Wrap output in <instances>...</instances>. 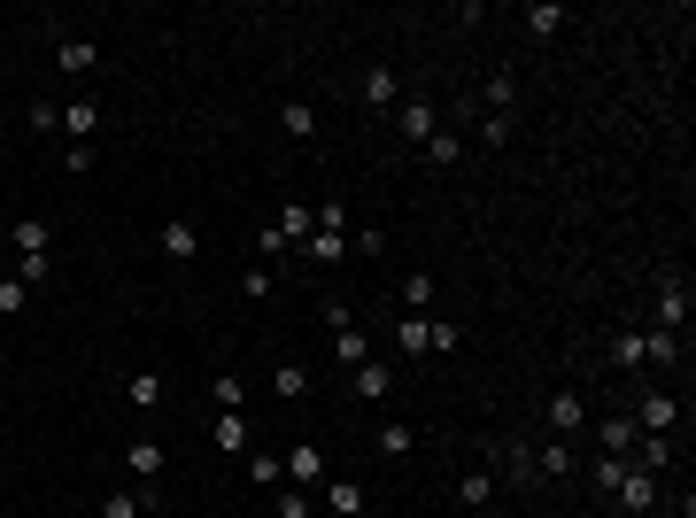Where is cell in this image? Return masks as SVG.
Listing matches in <instances>:
<instances>
[{"label":"cell","instance_id":"obj_4","mask_svg":"<svg viewBox=\"0 0 696 518\" xmlns=\"http://www.w3.org/2000/svg\"><path fill=\"white\" fill-rule=\"evenodd\" d=\"M348 379H356V395H364V403H387V395H395V364H387V356H364Z\"/></svg>","mask_w":696,"mask_h":518},{"label":"cell","instance_id":"obj_17","mask_svg":"<svg viewBox=\"0 0 696 518\" xmlns=\"http://www.w3.org/2000/svg\"><path fill=\"white\" fill-rule=\"evenodd\" d=\"M364 109H395V70H364Z\"/></svg>","mask_w":696,"mask_h":518},{"label":"cell","instance_id":"obj_18","mask_svg":"<svg viewBox=\"0 0 696 518\" xmlns=\"http://www.w3.org/2000/svg\"><path fill=\"white\" fill-rule=\"evenodd\" d=\"M217 449H225V457L248 449V418H240V410H217Z\"/></svg>","mask_w":696,"mask_h":518},{"label":"cell","instance_id":"obj_27","mask_svg":"<svg viewBox=\"0 0 696 518\" xmlns=\"http://www.w3.org/2000/svg\"><path fill=\"white\" fill-rule=\"evenodd\" d=\"M271 395H287V403H302V395H310V379H302V364H279V372H271Z\"/></svg>","mask_w":696,"mask_h":518},{"label":"cell","instance_id":"obj_22","mask_svg":"<svg viewBox=\"0 0 696 518\" xmlns=\"http://www.w3.org/2000/svg\"><path fill=\"white\" fill-rule=\"evenodd\" d=\"M209 403H217V410H248V387H240L232 372H217V379H209Z\"/></svg>","mask_w":696,"mask_h":518},{"label":"cell","instance_id":"obj_32","mask_svg":"<svg viewBox=\"0 0 696 518\" xmlns=\"http://www.w3.org/2000/svg\"><path fill=\"white\" fill-rule=\"evenodd\" d=\"M140 511H147V503H140V495H124V488L101 495V518H140Z\"/></svg>","mask_w":696,"mask_h":518},{"label":"cell","instance_id":"obj_3","mask_svg":"<svg viewBox=\"0 0 696 518\" xmlns=\"http://www.w3.org/2000/svg\"><path fill=\"white\" fill-rule=\"evenodd\" d=\"M8 248H16V256H55V225H47V217H16V225H8Z\"/></svg>","mask_w":696,"mask_h":518},{"label":"cell","instance_id":"obj_12","mask_svg":"<svg viewBox=\"0 0 696 518\" xmlns=\"http://www.w3.org/2000/svg\"><path fill=\"white\" fill-rule=\"evenodd\" d=\"M550 426L565 433V441H573V433L588 426V403H580V395H550Z\"/></svg>","mask_w":696,"mask_h":518},{"label":"cell","instance_id":"obj_1","mask_svg":"<svg viewBox=\"0 0 696 518\" xmlns=\"http://www.w3.org/2000/svg\"><path fill=\"white\" fill-rule=\"evenodd\" d=\"M464 333L457 325H441V317H418V310H403V325H395V348L403 356H449Z\"/></svg>","mask_w":696,"mask_h":518},{"label":"cell","instance_id":"obj_34","mask_svg":"<svg viewBox=\"0 0 696 518\" xmlns=\"http://www.w3.org/2000/svg\"><path fill=\"white\" fill-rule=\"evenodd\" d=\"M248 480H256V488H279V480H287V464H279V457H248Z\"/></svg>","mask_w":696,"mask_h":518},{"label":"cell","instance_id":"obj_13","mask_svg":"<svg viewBox=\"0 0 696 518\" xmlns=\"http://www.w3.org/2000/svg\"><path fill=\"white\" fill-rule=\"evenodd\" d=\"M124 403L155 410V403H163V372H132V379H124Z\"/></svg>","mask_w":696,"mask_h":518},{"label":"cell","instance_id":"obj_36","mask_svg":"<svg viewBox=\"0 0 696 518\" xmlns=\"http://www.w3.org/2000/svg\"><path fill=\"white\" fill-rule=\"evenodd\" d=\"M457 155H464V140H449V132H434V140H426V163H441V171H449Z\"/></svg>","mask_w":696,"mask_h":518},{"label":"cell","instance_id":"obj_24","mask_svg":"<svg viewBox=\"0 0 696 518\" xmlns=\"http://www.w3.org/2000/svg\"><path fill=\"white\" fill-rule=\"evenodd\" d=\"M511 101H519V78L495 70V78H488V116H511Z\"/></svg>","mask_w":696,"mask_h":518},{"label":"cell","instance_id":"obj_26","mask_svg":"<svg viewBox=\"0 0 696 518\" xmlns=\"http://www.w3.org/2000/svg\"><path fill=\"white\" fill-rule=\"evenodd\" d=\"M611 364H619V372H642V333H611Z\"/></svg>","mask_w":696,"mask_h":518},{"label":"cell","instance_id":"obj_20","mask_svg":"<svg viewBox=\"0 0 696 518\" xmlns=\"http://www.w3.org/2000/svg\"><path fill=\"white\" fill-rule=\"evenodd\" d=\"M279 124H287V140H310V132H318V109H310V101H287Z\"/></svg>","mask_w":696,"mask_h":518},{"label":"cell","instance_id":"obj_10","mask_svg":"<svg viewBox=\"0 0 696 518\" xmlns=\"http://www.w3.org/2000/svg\"><path fill=\"white\" fill-rule=\"evenodd\" d=\"M673 418H681V403H673V395H642V403H635V426L658 433V441L673 433Z\"/></svg>","mask_w":696,"mask_h":518},{"label":"cell","instance_id":"obj_21","mask_svg":"<svg viewBox=\"0 0 696 518\" xmlns=\"http://www.w3.org/2000/svg\"><path fill=\"white\" fill-rule=\"evenodd\" d=\"M124 464H132L140 480H155V472H163V441H132V449H124Z\"/></svg>","mask_w":696,"mask_h":518},{"label":"cell","instance_id":"obj_6","mask_svg":"<svg viewBox=\"0 0 696 518\" xmlns=\"http://www.w3.org/2000/svg\"><path fill=\"white\" fill-rule=\"evenodd\" d=\"M93 124H101V101H93V93H78V101H62V124H55V132H70V147H86Z\"/></svg>","mask_w":696,"mask_h":518},{"label":"cell","instance_id":"obj_2","mask_svg":"<svg viewBox=\"0 0 696 518\" xmlns=\"http://www.w3.org/2000/svg\"><path fill=\"white\" fill-rule=\"evenodd\" d=\"M658 325H666V333H681V325H689V279H681V271H666V279H658Z\"/></svg>","mask_w":696,"mask_h":518},{"label":"cell","instance_id":"obj_5","mask_svg":"<svg viewBox=\"0 0 696 518\" xmlns=\"http://www.w3.org/2000/svg\"><path fill=\"white\" fill-rule=\"evenodd\" d=\"M611 495H619V511H635V518L658 503V488H650V472H642V464H627V472L611 480Z\"/></svg>","mask_w":696,"mask_h":518},{"label":"cell","instance_id":"obj_19","mask_svg":"<svg viewBox=\"0 0 696 518\" xmlns=\"http://www.w3.org/2000/svg\"><path fill=\"white\" fill-rule=\"evenodd\" d=\"M395 124H403V140H434V109H426V101H403Z\"/></svg>","mask_w":696,"mask_h":518},{"label":"cell","instance_id":"obj_23","mask_svg":"<svg viewBox=\"0 0 696 518\" xmlns=\"http://www.w3.org/2000/svg\"><path fill=\"white\" fill-rule=\"evenodd\" d=\"M302 248H310V263H341L348 256V232H310Z\"/></svg>","mask_w":696,"mask_h":518},{"label":"cell","instance_id":"obj_15","mask_svg":"<svg viewBox=\"0 0 696 518\" xmlns=\"http://www.w3.org/2000/svg\"><path fill=\"white\" fill-rule=\"evenodd\" d=\"M163 256H202V232L186 225V217H171L163 225Z\"/></svg>","mask_w":696,"mask_h":518},{"label":"cell","instance_id":"obj_29","mask_svg":"<svg viewBox=\"0 0 696 518\" xmlns=\"http://www.w3.org/2000/svg\"><path fill=\"white\" fill-rule=\"evenodd\" d=\"M403 302L426 317V310H434V279H426V271H410V279H403Z\"/></svg>","mask_w":696,"mask_h":518},{"label":"cell","instance_id":"obj_31","mask_svg":"<svg viewBox=\"0 0 696 518\" xmlns=\"http://www.w3.org/2000/svg\"><path fill=\"white\" fill-rule=\"evenodd\" d=\"M31 310V287L24 279H0V317H24Z\"/></svg>","mask_w":696,"mask_h":518},{"label":"cell","instance_id":"obj_9","mask_svg":"<svg viewBox=\"0 0 696 518\" xmlns=\"http://www.w3.org/2000/svg\"><path fill=\"white\" fill-rule=\"evenodd\" d=\"M596 441H604V457H627V464H635L642 426H635V418H604V426H596Z\"/></svg>","mask_w":696,"mask_h":518},{"label":"cell","instance_id":"obj_7","mask_svg":"<svg viewBox=\"0 0 696 518\" xmlns=\"http://www.w3.org/2000/svg\"><path fill=\"white\" fill-rule=\"evenodd\" d=\"M279 464H287V480H294V488H325V449H318V441H302V449H287Z\"/></svg>","mask_w":696,"mask_h":518},{"label":"cell","instance_id":"obj_16","mask_svg":"<svg viewBox=\"0 0 696 518\" xmlns=\"http://www.w3.org/2000/svg\"><path fill=\"white\" fill-rule=\"evenodd\" d=\"M642 364H681V333H666V325L642 333Z\"/></svg>","mask_w":696,"mask_h":518},{"label":"cell","instance_id":"obj_37","mask_svg":"<svg viewBox=\"0 0 696 518\" xmlns=\"http://www.w3.org/2000/svg\"><path fill=\"white\" fill-rule=\"evenodd\" d=\"M271 518H310V488H287L279 503H271Z\"/></svg>","mask_w":696,"mask_h":518},{"label":"cell","instance_id":"obj_8","mask_svg":"<svg viewBox=\"0 0 696 518\" xmlns=\"http://www.w3.org/2000/svg\"><path fill=\"white\" fill-rule=\"evenodd\" d=\"M55 62H62V78H86L93 62H101V47H93L86 31H70V39H55Z\"/></svg>","mask_w":696,"mask_h":518},{"label":"cell","instance_id":"obj_35","mask_svg":"<svg viewBox=\"0 0 696 518\" xmlns=\"http://www.w3.org/2000/svg\"><path fill=\"white\" fill-rule=\"evenodd\" d=\"M47 271H55V256H16V271H8V279H24V287H39Z\"/></svg>","mask_w":696,"mask_h":518},{"label":"cell","instance_id":"obj_38","mask_svg":"<svg viewBox=\"0 0 696 518\" xmlns=\"http://www.w3.org/2000/svg\"><path fill=\"white\" fill-rule=\"evenodd\" d=\"M24 116H31V132H55V124H62V109H55V101H31Z\"/></svg>","mask_w":696,"mask_h":518},{"label":"cell","instance_id":"obj_28","mask_svg":"<svg viewBox=\"0 0 696 518\" xmlns=\"http://www.w3.org/2000/svg\"><path fill=\"white\" fill-rule=\"evenodd\" d=\"M488 495H495V472H464V480H457V503H472V511H480Z\"/></svg>","mask_w":696,"mask_h":518},{"label":"cell","instance_id":"obj_11","mask_svg":"<svg viewBox=\"0 0 696 518\" xmlns=\"http://www.w3.org/2000/svg\"><path fill=\"white\" fill-rule=\"evenodd\" d=\"M573 441H565V433H557V441H542V449H534V472H542V480H565V472H573Z\"/></svg>","mask_w":696,"mask_h":518},{"label":"cell","instance_id":"obj_30","mask_svg":"<svg viewBox=\"0 0 696 518\" xmlns=\"http://www.w3.org/2000/svg\"><path fill=\"white\" fill-rule=\"evenodd\" d=\"M333 356H341L348 372H356V364H364V356H372V348H364V333H348V325H341V333H333Z\"/></svg>","mask_w":696,"mask_h":518},{"label":"cell","instance_id":"obj_14","mask_svg":"<svg viewBox=\"0 0 696 518\" xmlns=\"http://www.w3.org/2000/svg\"><path fill=\"white\" fill-rule=\"evenodd\" d=\"M325 511H333V518H356V511H364V488H356V480H325Z\"/></svg>","mask_w":696,"mask_h":518},{"label":"cell","instance_id":"obj_25","mask_svg":"<svg viewBox=\"0 0 696 518\" xmlns=\"http://www.w3.org/2000/svg\"><path fill=\"white\" fill-rule=\"evenodd\" d=\"M410 449H418V433H410L403 418H395V426H379V457H410Z\"/></svg>","mask_w":696,"mask_h":518},{"label":"cell","instance_id":"obj_33","mask_svg":"<svg viewBox=\"0 0 696 518\" xmlns=\"http://www.w3.org/2000/svg\"><path fill=\"white\" fill-rule=\"evenodd\" d=\"M557 24H565V8H550V0H534V8H526V31H542V39H550Z\"/></svg>","mask_w":696,"mask_h":518}]
</instances>
